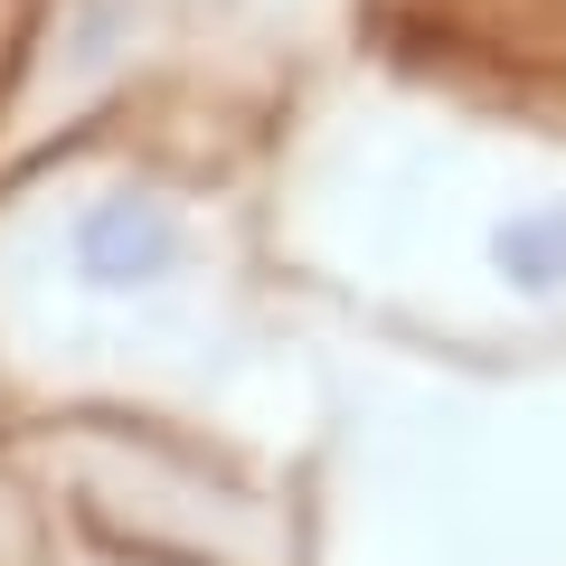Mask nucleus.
Returning <instances> with one entry per match:
<instances>
[{"label":"nucleus","instance_id":"nucleus-1","mask_svg":"<svg viewBox=\"0 0 566 566\" xmlns=\"http://www.w3.org/2000/svg\"><path fill=\"white\" fill-rule=\"evenodd\" d=\"M76 264L104 293L161 283L170 264H180V227H170L161 199H104V208H85V227H76Z\"/></svg>","mask_w":566,"mask_h":566},{"label":"nucleus","instance_id":"nucleus-2","mask_svg":"<svg viewBox=\"0 0 566 566\" xmlns=\"http://www.w3.org/2000/svg\"><path fill=\"white\" fill-rule=\"evenodd\" d=\"M491 255H501V274L520 283V293H557V283H566V199L510 218L501 237H491Z\"/></svg>","mask_w":566,"mask_h":566}]
</instances>
